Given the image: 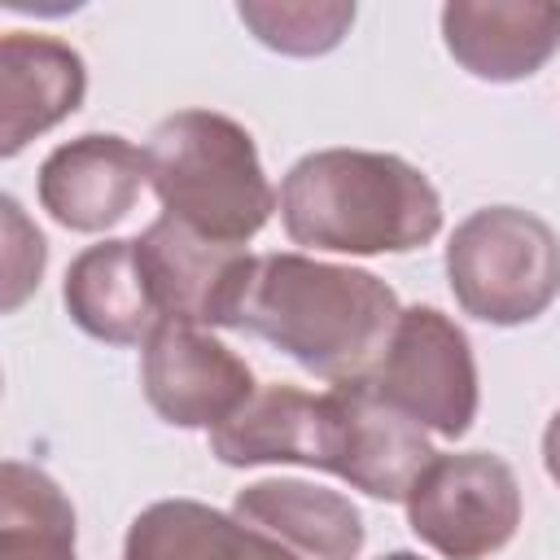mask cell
I'll list each match as a JSON object with an SVG mask.
<instances>
[{
  "instance_id": "obj_1",
  "label": "cell",
  "mask_w": 560,
  "mask_h": 560,
  "mask_svg": "<svg viewBox=\"0 0 560 560\" xmlns=\"http://www.w3.org/2000/svg\"><path fill=\"white\" fill-rule=\"evenodd\" d=\"M210 455L232 468L311 464L372 499L398 503L438 451L424 429L389 407L372 385H332L328 394L262 385L236 416L210 429Z\"/></svg>"
},
{
  "instance_id": "obj_2",
  "label": "cell",
  "mask_w": 560,
  "mask_h": 560,
  "mask_svg": "<svg viewBox=\"0 0 560 560\" xmlns=\"http://www.w3.org/2000/svg\"><path fill=\"white\" fill-rule=\"evenodd\" d=\"M398 315L394 289L372 271L302 254H262L254 258L236 328L271 341L332 385H368L389 350Z\"/></svg>"
},
{
  "instance_id": "obj_3",
  "label": "cell",
  "mask_w": 560,
  "mask_h": 560,
  "mask_svg": "<svg viewBox=\"0 0 560 560\" xmlns=\"http://www.w3.org/2000/svg\"><path fill=\"white\" fill-rule=\"evenodd\" d=\"M280 219L311 249L402 254L438 236L442 201L429 175L394 153L319 149L284 175Z\"/></svg>"
},
{
  "instance_id": "obj_4",
  "label": "cell",
  "mask_w": 560,
  "mask_h": 560,
  "mask_svg": "<svg viewBox=\"0 0 560 560\" xmlns=\"http://www.w3.org/2000/svg\"><path fill=\"white\" fill-rule=\"evenodd\" d=\"M144 158L162 214L179 219L197 236L245 245L276 210L254 136L228 114L179 109L162 118L144 144Z\"/></svg>"
},
{
  "instance_id": "obj_5",
  "label": "cell",
  "mask_w": 560,
  "mask_h": 560,
  "mask_svg": "<svg viewBox=\"0 0 560 560\" xmlns=\"http://www.w3.org/2000/svg\"><path fill=\"white\" fill-rule=\"evenodd\" d=\"M455 302L486 324L512 328L538 319L560 293V236L529 210H472L446 245Z\"/></svg>"
},
{
  "instance_id": "obj_6",
  "label": "cell",
  "mask_w": 560,
  "mask_h": 560,
  "mask_svg": "<svg viewBox=\"0 0 560 560\" xmlns=\"http://www.w3.org/2000/svg\"><path fill=\"white\" fill-rule=\"evenodd\" d=\"M402 503L416 538L446 560H481L521 525L516 472L490 451L433 455Z\"/></svg>"
},
{
  "instance_id": "obj_7",
  "label": "cell",
  "mask_w": 560,
  "mask_h": 560,
  "mask_svg": "<svg viewBox=\"0 0 560 560\" xmlns=\"http://www.w3.org/2000/svg\"><path fill=\"white\" fill-rule=\"evenodd\" d=\"M368 385L420 429L442 438L468 433L477 416V363L468 337L433 306H411L398 315L389 350Z\"/></svg>"
},
{
  "instance_id": "obj_8",
  "label": "cell",
  "mask_w": 560,
  "mask_h": 560,
  "mask_svg": "<svg viewBox=\"0 0 560 560\" xmlns=\"http://www.w3.org/2000/svg\"><path fill=\"white\" fill-rule=\"evenodd\" d=\"M136 258L162 319L236 328V311L254 276L245 245H219L162 214L144 228V236H136Z\"/></svg>"
},
{
  "instance_id": "obj_9",
  "label": "cell",
  "mask_w": 560,
  "mask_h": 560,
  "mask_svg": "<svg viewBox=\"0 0 560 560\" xmlns=\"http://www.w3.org/2000/svg\"><path fill=\"white\" fill-rule=\"evenodd\" d=\"M140 385L149 407L179 429H219L254 394V376L245 359H236L223 341H214L197 324H179V319H166L144 341Z\"/></svg>"
},
{
  "instance_id": "obj_10",
  "label": "cell",
  "mask_w": 560,
  "mask_h": 560,
  "mask_svg": "<svg viewBox=\"0 0 560 560\" xmlns=\"http://www.w3.org/2000/svg\"><path fill=\"white\" fill-rule=\"evenodd\" d=\"M149 184V158L122 136H79L52 149L39 166L44 210L74 232H105L136 206Z\"/></svg>"
},
{
  "instance_id": "obj_11",
  "label": "cell",
  "mask_w": 560,
  "mask_h": 560,
  "mask_svg": "<svg viewBox=\"0 0 560 560\" xmlns=\"http://www.w3.org/2000/svg\"><path fill=\"white\" fill-rule=\"evenodd\" d=\"M451 57L490 83L529 79L560 48V4L551 0H455L442 9Z\"/></svg>"
},
{
  "instance_id": "obj_12",
  "label": "cell",
  "mask_w": 560,
  "mask_h": 560,
  "mask_svg": "<svg viewBox=\"0 0 560 560\" xmlns=\"http://www.w3.org/2000/svg\"><path fill=\"white\" fill-rule=\"evenodd\" d=\"M232 516L271 538L293 560H354L363 547L359 508L324 486L298 477H267L236 494Z\"/></svg>"
},
{
  "instance_id": "obj_13",
  "label": "cell",
  "mask_w": 560,
  "mask_h": 560,
  "mask_svg": "<svg viewBox=\"0 0 560 560\" xmlns=\"http://www.w3.org/2000/svg\"><path fill=\"white\" fill-rule=\"evenodd\" d=\"M88 88L83 57L48 35L13 31L0 39V153L13 158L31 136L79 109Z\"/></svg>"
},
{
  "instance_id": "obj_14",
  "label": "cell",
  "mask_w": 560,
  "mask_h": 560,
  "mask_svg": "<svg viewBox=\"0 0 560 560\" xmlns=\"http://www.w3.org/2000/svg\"><path fill=\"white\" fill-rule=\"evenodd\" d=\"M61 293H66L70 319L96 341L136 346L166 324L140 271L136 241H101L83 249L70 262Z\"/></svg>"
},
{
  "instance_id": "obj_15",
  "label": "cell",
  "mask_w": 560,
  "mask_h": 560,
  "mask_svg": "<svg viewBox=\"0 0 560 560\" xmlns=\"http://www.w3.org/2000/svg\"><path fill=\"white\" fill-rule=\"evenodd\" d=\"M122 560H293L258 529L192 499L149 503L131 529Z\"/></svg>"
},
{
  "instance_id": "obj_16",
  "label": "cell",
  "mask_w": 560,
  "mask_h": 560,
  "mask_svg": "<svg viewBox=\"0 0 560 560\" xmlns=\"http://www.w3.org/2000/svg\"><path fill=\"white\" fill-rule=\"evenodd\" d=\"M0 560H74L70 499L22 459L0 468Z\"/></svg>"
},
{
  "instance_id": "obj_17",
  "label": "cell",
  "mask_w": 560,
  "mask_h": 560,
  "mask_svg": "<svg viewBox=\"0 0 560 560\" xmlns=\"http://www.w3.org/2000/svg\"><path fill=\"white\" fill-rule=\"evenodd\" d=\"M241 22L280 52H328L354 22V4H241Z\"/></svg>"
},
{
  "instance_id": "obj_18",
  "label": "cell",
  "mask_w": 560,
  "mask_h": 560,
  "mask_svg": "<svg viewBox=\"0 0 560 560\" xmlns=\"http://www.w3.org/2000/svg\"><path fill=\"white\" fill-rule=\"evenodd\" d=\"M4 228H9V249H4V267H9V280H4V311H13L44 276V236L22 219L18 201L4 197Z\"/></svg>"
},
{
  "instance_id": "obj_19",
  "label": "cell",
  "mask_w": 560,
  "mask_h": 560,
  "mask_svg": "<svg viewBox=\"0 0 560 560\" xmlns=\"http://www.w3.org/2000/svg\"><path fill=\"white\" fill-rule=\"evenodd\" d=\"M542 464H547L551 481L560 486V411L551 416V424H547V433H542Z\"/></svg>"
},
{
  "instance_id": "obj_20",
  "label": "cell",
  "mask_w": 560,
  "mask_h": 560,
  "mask_svg": "<svg viewBox=\"0 0 560 560\" xmlns=\"http://www.w3.org/2000/svg\"><path fill=\"white\" fill-rule=\"evenodd\" d=\"M381 560H420V556H411V551H389V556H381Z\"/></svg>"
}]
</instances>
